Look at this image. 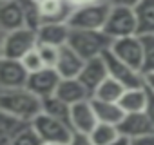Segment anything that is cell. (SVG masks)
I'll return each instance as SVG.
<instances>
[{
    "label": "cell",
    "instance_id": "cell-23",
    "mask_svg": "<svg viewBox=\"0 0 154 145\" xmlns=\"http://www.w3.org/2000/svg\"><path fill=\"white\" fill-rule=\"evenodd\" d=\"M89 138H91L93 145H111L112 141H116L120 138V132H118L116 125L98 122L93 127V131L89 132Z\"/></svg>",
    "mask_w": 154,
    "mask_h": 145
},
{
    "label": "cell",
    "instance_id": "cell-27",
    "mask_svg": "<svg viewBox=\"0 0 154 145\" xmlns=\"http://www.w3.org/2000/svg\"><path fill=\"white\" fill-rule=\"evenodd\" d=\"M20 62H22V65H24V69L29 72H36V71H40V69H44L45 65H44V62H42V58H40V54H38V51H36V47L35 49H31L29 53H26L22 58H20Z\"/></svg>",
    "mask_w": 154,
    "mask_h": 145
},
{
    "label": "cell",
    "instance_id": "cell-18",
    "mask_svg": "<svg viewBox=\"0 0 154 145\" xmlns=\"http://www.w3.org/2000/svg\"><path fill=\"white\" fill-rule=\"evenodd\" d=\"M72 8L65 0H38V13L42 22H67Z\"/></svg>",
    "mask_w": 154,
    "mask_h": 145
},
{
    "label": "cell",
    "instance_id": "cell-33",
    "mask_svg": "<svg viewBox=\"0 0 154 145\" xmlns=\"http://www.w3.org/2000/svg\"><path fill=\"white\" fill-rule=\"evenodd\" d=\"M109 6H127V8H134L140 0H105Z\"/></svg>",
    "mask_w": 154,
    "mask_h": 145
},
{
    "label": "cell",
    "instance_id": "cell-6",
    "mask_svg": "<svg viewBox=\"0 0 154 145\" xmlns=\"http://www.w3.org/2000/svg\"><path fill=\"white\" fill-rule=\"evenodd\" d=\"M36 47V33L31 27H20L15 31H8L2 36L0 44V54L4 58L20 60L26 53Z\"/></svg>",
    "mask_w": 154,
    "mask_h": 145
},
{
    "label": "cell",
    "instance_id": "cell-1",
    "mask_svg": "<svg viewBox=\"0 0 154 145\" xmlns=\"http://www.w3.org/2000/svg\"><path fill=\"white\" fill-rule=\"evenodd\" d=\"M0 109L29 123L38 113H42V100L26 87L2 89L0 91Z\"/></svg>",
    "mask_w": 154,
    "mask_h": 145
},
{
    "label": "cell",
    "instance_id": "cell-26",
    "mask_svg": "<svg viewBox=\"0 0 154 145\" xmlns=\"http://www.w3.org/2000/svg\"><path fill=\"white\" fill-rule=\"evenodd\" d=\"M36 51L44 62L45 67H54L56 60H58V51L60 47H54V45H49V44H38L36 42Z\"/></svg>",
    "mask_w": 154,
    "mask_h": 145
},
{
    "label": "cell",
    "instance_id": "cell-37",
    "mask_svg": "<svg viewBox=\"0 0 154 145\" xmlns=\"http://www.w3.org/2000/svg\"><path fill=\"white\" fill-rule=\"evenodd\" d=\"M0 44H2V36H0Z\"/></svg>",
    "mask_w": 154,
    "mask_h": 145
},
{
    "label": "cell",
    "instance_id": "cell-13",
    "mask_svg": "<svg viewBox=\"0 0 154 145\" xmlns=\"http://www.w3.org/2000/svg\"><path fill=\"white\" fill-rule=\"evenodd\" d=\"M36 42L38 44H49L54 47H62L67 44L71 27L67 22H42L36 29Z\"/></svg>",
    "mask_w": 154,
    "mask_h": 145
},
{
    "label": "cell",
    "instance_id": "cell-28",
    "mask_svg": "<svg viewBox=\"0 0 154 145\" xmlns=\"http://www.w3.org/2000/svg\"><path fill=\"white\" fill-rule=\"evenodd\" d=\"M143 47H145V62H143V71H154V35H145L141 36Z\"/></svg>",
    "mask_w": 154,
    "mask_h": 145
},
{
    "label": "cell",
    "instance_id": "cell-22",
    "mask_svg": "<svg viewBox=\"0 0 154 145\" xmlns=\"http://www.w3.org/2000/svg\"><path fill=\"white\" fill-rule=\"evenodd\" d=\"M123 91H125V87L122 84H118L114 78L107 76L105 80H102L98 84V87L93 91L91 98H96V100H102V102H116L118 103V100H120Z\"/></svg>",
    "mask_w": 154,
    "mask_h": 145
},
{
    "label": "cell",
    "instance_id": "cell-15",
    "mask_svg": "<svg viewBox=\"0 0 154 145\" xmlns=\"http://www.w3.org/2000/svg\"><path fill=\"white\" fill-rule=\"evenodd\" d=\"M105 78H107V67H105V62L102 56L85 60L80 75H78V80L84 84V87L89 91V94H93V91L98 87V84Z\"/></svg>",
    "mask_w": 154,
    "mask_h": 145
},
{
    "label": "cell",
    "instance_id": "cell-32",
    "mask_svg": "<svg viewBox=\"0 0 154 145\" xmlns=\"http://www.w3.org/2000/svg\"><path fill=\"white\" fill-rule=\"evenodd\" d=\"M129 145H154V134H149V136H143V138L131 140Z\"/></svg>",
    "mask_w": 154,
    "mask_h": 145
},
{
    "label": "cell",
    "instance_id": "cell-35",
    "mask_svg": "<svg viewBox=\"0 0 154 145\" xmlns=\"http://www.w3.org/2000/svg\"><path fill=\"white\" fill-rule=\"evenodd\" d=\"M129 141H131V140H127V138H123V136H120V138H118L116 141H112L111 145H129Z\"/></svg>",
    "mask_w": 154,
    "mask_h": 145
},
{
    "label": "cell",
    "instance_id": "cell-7",
    "mask_svg": "<svg viewBox=\"0 0 154 145\" xmlns=\"http://www.w3.org/2000/svg\"><path fill=\"white\" fill-rule=\"evenodd\" d=\"M109 51L120 58L122 62H125L127 65H131L136 71H143V62H145V47L141 42L140 35H131V36H123V38H116L111 42Z\"/></svg>",
    "mask_w": 154,
    "mask_h": 145
},
{
    "label": "cell",
    "instance_id": "cell-36",
    "mask_svg": "<svg viewBox=\"0 0 154 145\" xmlns=\"http://www.w3.org/2000/svg\"><path fill=\"white\" fill-rule=\"evenodd\" d=\"M42 145H67V143H42Z\"/></svg>",
    "mask_w": 154,
    "mask_h": 145
},
{
    "label": "cell",
    "instance_id": "cell-17",
    "mask_svg": "<svg viewBox=\"0 0 154 145\" xmlns=\"http://www.w3.org/2000/svg\"><path fill=\"white\" fill-rule=\"evenodd\" d=\"M54 96L60 98L62 102L69 103V105L91 98L89 91L84 87V84H82L78 78H60L58 87H56V91H54Z\"/></svg>",
    "mask_w": 154,
    "mask_h": 145
},
{
    "label": "cell",
    "instance_id": "cell-11",
    "mask_svg": "<svg viewBox=\"0 0 154 145\" xmlns=\"http://www.w3.org/2000/svg\"><path fill=\"white\" fill-rule=\"evenodd\" d=\"M29 72L24 69L20 60L4 58L0 54V85L2 89H15V87H26Z\"/></svg>",
    "mask_w": 154,
    "mask_h": 145
},
{
    "label": "cell",
    "instance_id": "cell-8",
    "mask_svg": "<svg viewBox=\"0 0 154 145\" xmlns=\"http://www.w3.org/2000/svg\"><path fill=\"white\" fill-rule=\"evenodd\" d=\"M105 67H107V76L114 78L118 84H122L125 89L131 87H143V72L132 69L131 65H127L125 62H122L120 58H116L109 49L102 54Z\"/></svg>",
    "mask_w": 154,
    "mask_h": 145
},
{
    "label": "cell",
    "instance_id": "cell-9",
    "mask_svg": "<svg viewBox=\"0 0 154 145\" xmlns=\"http://www.w3.org/2000/svg\"><path fill=\"white\" fill-rule=\"evenodd\" d=\"M58 82H60V75L56 72V69L54 67H44L36 72H31L27 76L26 89L31 91L35 96H38L42 100V98H47V96L54 94V91L58 87Z\"/></svg>",
    "mask_w": 154,
    "mask_h": 145
},
{
    "label": "cell",
    "instance_id": "cell-19",
    "mask_svg": "<svg viewBox=\"0 0 154 145\" xmlns=\"http://www.w3.org/2000/svg\"><path fill=\"white\" fill-rule=\"evenodd\" d=\"M136 15V35H154V0H140L134 6Z\"/></svg>",
    "mask_w": 154,
    "mask_h": 145
},
{
    "label": "cell",
    "instance_id": "cell-14",
    "mask_svg": "<svg viewBox=\"0 0 154 145\" xmlns=\"http://www.w3.org/2000/svg\"><path fill=\"white\" fill-rule=\"evenodd\" d=\"M0 27L6 33L26 27V13L20 0H4L0 4Z\"/></svg>",
    "mask_w": 154,
    "mask_h": 145
},
{
    "label": "cell",
    "instance_id": "cell-29",
    "mask_svg": "<svg viewBox=\"0 0 154 145\" xmlns=\"http://www.w3.org/2000/svg\"><path fill=\"white\" fill-rule=\"evenodd\" d=\"M67 145H93V141H91L89 134H85V132H76V131H72V134H71V138H69Z\"/></svg>",
    "mask_w": 154,
    "mask_h": 145
},
{
    "label": "cell",
    "instance_id": "cell-16",
    "mask_svg": "<svg viewBox=\"0 0 154 145\" xmlns=\"http://www.w3.org/2000/svg\"><path fill=\"white\" fill-rule=\"evenodd\" d=\"M84 62L85 60H82L69 45H62L58 51V60L54 63V69L60 75V78H78Z\"/></svg>",
    "mask_w": 154,
    "mask_h": 145
},
{
    "label": "cell",
    "instance_id": "cell-31",
    "mask_svg": "<svg viewBox=\"0 0 154 145\" xmlns=\"http://www.w3.org/2000/svg\"><path fill=\"white\" fill-rule=\"evenodd\" d=\"M143 87L150 93H154V71H145L143 72Z\"/></svg>",
    "mask_w": 154,
    "mask_h": 145
},
{
    "label": "cell",
    "instance_id": "cell-10",
    "mask_svg": "<svg viewBox=\"0 0 154 145\" xmlns=\"http://www.w3.org/2000/svg\"><path fill=\"white\" fill-rule=\"evenodd\" d=\"M116 129H118L120 136H123L127 140H136V138L154 134V125L149 120L145 111L143 113H127V114H123V118L120 120Z\"/></svg>",
    "mask_w": 154,
    "mask_h": 145
},
{
    "label": "cell",
    "instance_id": "cell-2",
    "mask_svg": "<svg viewBox=\"0 0 154 145\" xmlns=\"http://www.w3.org/2000/svg\"><path fill=\"white\" fill-rule=\"evenodd\" d=\"M111 38L100 29V31H91V29H71L67 44L82 60H91L96 56H102L109 47H111Z\"/></svg>",
    "mask_w": 154,
    "mask_h": 145
},
{
    "label": "cell",
    "instance_id": "cell-34",
    "mask_svg": "<svg viewBox=\"0 0 154 145\" xmlns=\"http://www.w3.org/2000/svg\"><path fill=\"white\" fill-rule=\"evenodd\" d=\"M65 2L74 9V8H82V6H87V4H94V2H100V0H65Z\"/></svg>",
    "mask_w": 154,
    "mask_h": 145
},
{
    "label": "cell",
    "instance_id": "cell-20",
    "mask_svg": "<svg viewBox=\"0 0 154 145\" xmlns=\"http://www.w3.org/2000/svg\"><path fill=\"white\" fill-rule=\"evenodd\" d=\"M120 109L127 113H143L147 107V89L145 87H131L125 89L118 100Z\"/></svg>",
    "mask_w": 154,
    "mask_h": 145
},
{
    "label": "cell",
    "instance_id": "cell-5",
    "mask_svg": "<svg viewBox=\"0 0 154 145\" xmlns=\"http://www.w3.org/2000/svg\"><path fill=\"white\" fill-rule=\"evenodd\" d=\"M136 15H134V8H127V6H111L105 24L102 27V31L111 38H123V36H131L136 35Z\"/></svg>",
    "mask_w": 154,
    "mask_h": 145
},
{
    "label": "cell",
    "instance_id": "cell-21",
    "mask_svg": "<svg viewBox=\"0 0 154 145\" xmlns=\"http://www.w3.org/2000/svg\"><path fill=\"white\" fill-rule=\"evenodd\" d=\"M91 105L94 111V116L100 123H111V125H118L120 120L123 118V111L120 109V105L116 102H102L96 98H91Z\"/></svg>",
    "mask_w": 154,
    "mask_h": 145
},
{
    "label": "cell",
    "instance_id": "cell-24",
    "mask_svg": "<svg viewBox=\"0 0 154 145\" xmlns=\"http://www.w3.org/2000/svg\"><path fill=\"white\" fill-rule=\"evenodd\" d=\"M69 111H71V105L62 102L54 94L47 96V98H42V113H45L49 116H54V118L69 123Z\"/></svg>",
    "mask_w": 154,
    "mask_h": 145
},
{
    "label": "cell",
    "instance_id": "cell-30",
    "mask_svg": "<svg viewBox=\"0 0 154 145\" xmlns=\"http://www.w3.org/2000/svg\"><path fill=\"white\" fill-rule=\"evenodd\" d=\"M145 113H147L149 120L154 125V93H150V91H147V107H145Z\"/></svg>",
    "mask_w": 154,
    "mask_h": 145
},
{
    "label": "cell",
    "instance_id": "cell-38",
    "mask_svg": "<svg viewBox=\"0 0 154 145\" xmlns=\"http://www.w3.org/2000/svg\"><path fill=\"white\" fill-rule=\"evenodd\" d=\"M0 91H2V85H0Z\"/></svg>",
    "mask_w": 154,
    "mask_h": 145
},
{
    "label": "cell",
    "instance_id": "cell-25",
    "mask_svg": "<svg viewBox=\"0 0 154 145\" xmlns=\"http://www.w3.org/2000/svg\"><path fill=\"white\" fill-rule=\"evenodd\" d=\"M8 145H42V141H40V138L36 136V132L33 131V127H31V125H26L22 131H18V132L9 140Z\"/></svg>",
    "mask_w": 154,
    "mask_h": 145
},
{
    "label": "cell",
    "instance_id": "cell-12",
    "mask_svg": "<svg viewBox=\"0 0 154 145\" xmlns=\"http://www.w3.org/2000/svg\"><path fill=\"white\" fill-rule=\"evenodd\" d=\"M96 123H98V120L94 116V111H93V105H91V98L82 100V102H76V103L71 105L69 125H71L72 131L89 134Z\"/></svg>",
    "mask_w": 154,
    "mask_h": 145
},
{
    "label": "cell",
    "instance_id": "cell-4",
    "mask_svg": "<svg viewBox=\"0 0 154 145\" xmlns=\"http://www.w3.org/2000/svg\"><path fill=\"white\" fill-rule=\"evenodd\" d=\"M29 125L33 127V131L36 132L42 143H67L72 134V129L69 123L54 116H49L45 113H38L29 122Z\"/></svg>",
    "mask_w": 154,
    "mask_h": 145
},
{
    "label": "cell",
    "instance_id": "cell-3",
    "mask_svg": "<svg viewBox=\"0 0 154 145\" xmlns=\"http://www.w3.org/2000/svg\"><path fill=\"white\" fill-rule=\"evenodd\" d=\"M111 6L105 0L94 4H87L82 8H74L67 18V26L71 29H91V31H100L105 24L107 13Z\"/></svg>",
    "mask_w": 154,
    "mask_h": 145
}]
</instances>
